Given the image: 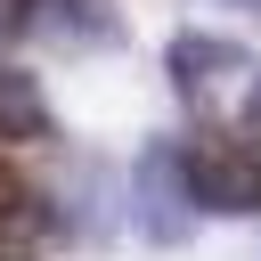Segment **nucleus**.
I'll list each match as a JSON object with an SVG mask.
<instances>
[{"instance_id": "f257e3e1", "label": "nucleus", "mask_w": 261, "mask_h": 261, "mask_svg": "<svg viewBox=\"0 0 261 261\" xmlns=\"http://www.w3.org/2000/svg\"><path fill=\"white\" fill-rule=\"evenodd\" d=\"M130 220L147 245H188L196 220H204V196H196V155L179 139H147L139 163H130Z\"/></svg>"}, {"instance_id": "f03ea898", "label": "nucleus", "mask_w": 261, "mask_h": 261, "mask_svg": "<svg viewBox=\"0 0 261 261\" xmlns=\"http://www.w3.org/2000/svg\"><path fill=\"white\" fill-rule=\"evenodd\" d=\"M196 196H204V212H261V147H245V139H204L196 147Z\"/></svg>"}, {"instance_id": "7ed1b4c3", "label": "nucleus", "mask_w": 261, "mask_h": 261, "mask_svg": "<svg viewBox=\"0 0 261 261\" xmlns=\"http://www.w3.org/2000/svg\"><path fill=\"white\" fill-rule=\"evenodd\" d=\"M163 73H171V90L179 98H220V82L228 73H245V49L237 41H220V33H179L171 49H163Z\"/></svg>"}, {"instance_id": "20e7f679", "label": "nucleus", "mask_w": 261, "mask_h": 261, "mask_svg": "<svg viewBox=\"0 0 261 261\" xmlns=\"http://www.w3.org/2000/svg\"><path fill=\"white\" fill-rule=\"evenodd\" d=\"M106 204H114V179H106L98 155H82V163H65V179H57V212H49V220H57L65 237H106V228H114Z\"/></svg>"}, {"instance_id": "39448f33", "label": "nucleus", "mask_w": 261, "mask_h": 261, "mask_svg": "<svg viewBox=\"0 0 261 261\" xmlns=\"http://www.w3.org/2000/svg\"><path fill=\"white\" fill-rule=\"evenodd\" d=\"M49 98L24 65H0V139H49Z\"/></svg>"}, {"instance_id": "423d86ee", "label": "nucleus", "mask_w": 261, "mask_h": 261, "mask_svg": "<svg viewBox=\"0 0 261 261\" xmlns=\"http://www.w3.org/2000/svg\"><path fill=\"white\" fill-rule=\"evenodd\" d=\"M24 204H33V196H24V179H16V163L0 155V237H8L16 220H24Z\"/></svg>"}, {"instance_id": "0eeeda50", "label": "nucleus", "mask_w": 261, "mask_h": 261, "mask_svg": "<svg viewBox=\"0 0 261 261\" xmlns=\"http://www.w3.org/2000/svg\"><path fill=\"white\" fill-rule=\"evenodd\" d=\"M245 122L261 130V73H253V90H245Z\"/></svg>"}, {"instance_id": "6e6552de", "label": "nucleus", "mask_w": 261, "mask_h": 261, "mask_svg": "<svg viewBox=\"0 0 261 261\" xmlns=\"http://www.w3.org/2000/svg\"><path fill=\"white\" fill-rule=\"evenodd\" d=\"M220 8H253V16H261V0H220Z\"/></svg>"}]
</instances>
